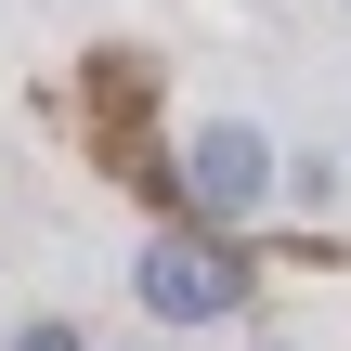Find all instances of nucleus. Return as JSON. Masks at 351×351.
I'll return each mask as SVG.
<instances>
[{"mask_svg": "<svg viewBox=\"0 0 351 351\" xmlns=\"http://www.w3.org/2000/svg\"><path fill=\"white\" fill-rule=\"evenodd\" d=\"M13 351H78V339H65V326H26V339H13Z\"/></svg>", "mask_w": 351, "mask_h": 351, "instance_id": "7ed1b4c3", "label": "nucleus"}, {"mask_svg": "<svg viewBox=\"0 0 351 351\" xmlns=\"http://www.w3.org/2000/svg\"><path fill=\"white\" fill-rule=\"evenodd\" d=\"M143 300H156L169 326H208V313H234V300H247V274H234L208 234H156V247H143Z\"/></svg>", "mask_w": 351, "mask_h": 351, "instance_id": "f257e3e1", "label": "nucleus"}, {"mask_svg": "<svg viewBox=\"0 0 351 351\" xmlns=\"http://www.w3.org/2000/svg\"><path fill=\"white\" fill-rule=\"evenodd\" d=\"M182 195H195L208 221L261 208V195H274V156H261V130H234V117H221V130H195V143H182Z\"/></svg>", "mask_w": 351, "mask_h": 351, "instance_id": "f03ea898", "label": "nucleus"}]
</instances>
